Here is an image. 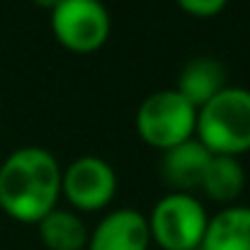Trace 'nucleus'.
Returning <instances> with one entry per match:
<instances>
[{
    "instance_id": "f257e3e1",
    "label": "nucleus",
    "mask_w": 250,
    "mask_h": 250,
    "mask_svg": "<svg viewBox=\"0 0 250 250\" xmlns=\"http://www.w3.org/2000/svg\"><path fill=\"white\" fill-rule=\"evenodd\" d=\"M61 199V166L42 146H22L0 166V209L20 224H39Z\"/></svg>"
},
{
    "instance_id": "f03ea898",
    "label": "nucleus",
    "mask_w": 250,
    "mask_h": 250,
    "mask_svg": "<svg viewBox=\"0 0 250 250\" xmlns=\"http://www.w3.org/2000/svg\"><path fill=\"white\" fill-rule=\"evenodd\" d=\"M194 139L211 156H243L250 151V90L226 85L197 109Z\"/></svg>"
},
{
    "instance_id": "7ed1b4c3",
    "label": "nucleus",
    "mask_w": 250,
    "mask_h": 250,
    "mask_svg": "<svg viewBox=\"0 0 250 250\" xmlns=\"http://www.w3.org/2000/svg\"><path fill=\"white\" fill-rule=\"evenodd\" d=\"M197 129V107L182 97L175 87L158 90L144 97L136 109V134L139 139L156 148L167 151L187 139H194Z\"/></svg>"
},
{
    "instance_id": "20e7f679",
    "label": "nucleus",
    "mask_w": 250,
    "mask_h": 250,
    "mask_svg": "<svg viewBox=\"0 0 250 250\" xmlns=\"http://www.w3.org/2000/svg\"><path fill=\"white\" fill-rule=\"evenodd\" d=\"M151 241L163 250H194L202 246L209 214L189 192H167L146 216Z\"/></svg>"
},
{
    "instance_id": "39448f33",
    "label": "nucleus",
    "mask_w": 250,
    "mask_h": 250,
    "mask_svg": "<svg viewBox=\"0 0 250 250\" xmlns=\"http://www.w3.org/2000/svg\"><path fill=\"white\" fill-rule=\"evenodd\" d=\"M51 32L63 49L95 54L112 34V17L102 0H61L51 10Z\"/></svg>"
},
{
    "instance_id": "423d86ee",
    "label": "nucleus",
    "mask_w": 250,
    "mask_h": 250,
    "mask_svg": "<svg viewBox=\"0 0 250 250\" xmlns=\"http://www.w3.org/2000/svg\"><path fill=\"white\" fill-rule=\"evenodd\" d=\"M117 172L100 156H81L61 167V197L78 214L102 211L117 194Z\"/></svg>"
},
{
    "instance_id": "0eeeda50",
    "label": "nucleus",
    "mask_w": 250,
    "mask_h": 250,
    "mask_svg": "<svg viewBox=\"0 0 250 250\" xmlns=\"http://www.w3.org/2000/svg\"><path fill=\"white\" fill-rule=\"evenodd\" d=\"M148 221L139 209H112L87 236V250H148Z\"/></svg>"
},
{
    "instance_id": "6e6552de",
    "label": "nucleus",
    "mask_w": 250,
    "mask_h": 250,
    "mask_svg": "<svg viewBox=\"0 0 250 250\" xmlns=\"http://www.w3.org/2000/svg\"><path fill=\"white\" fill-rule=\"evenodd\" d=\"M211 153L197 141L187 139L172 148L163 151L161 158V177L172 192H194L202 185V175L207 170Z\"/></svg>"
},
{
    "instance_id": "1a4fd4ad",
    "label": "nucleus",
    "mask_w": 250,
    "mask_h": 250,
    "mask_svg": "<svg viewBox=\"0 0 250 250\" xmlns=\"http://www.w3.org/2000/svg\"><path fill=\"white\" fill-rule=\"evenodd\" d=\"M199 250H250V207L229 204L209 216Z\"/></svg>"
},
{
    "instance_id": "9d476101",
    "label": "nucleus",
    "mask_w": 250,
    "mask_h": 250,
    "mask_svg": "<svg viewBox=\"0 0 250 250\" xmlns=\"http://www.w3.org/2000/svg\"><path fill=\"white\" fill-rule=\"evenodd\" d=\"M224 87H226V68L211 56H197L182 66L175 90L199 109Z\"/></svg>"
},
{
    "instance_id": "9b49d317",
    "label": "nucleus",
    "mask_w": 250,
    "mask_h": 250,
    "mask_svg": "<svg viewBox=\"0 0 250 250\" xmlns=\"http://www.w3.org/2000/svg\"><path fill=\"white\" fill-rule=\"evenodd\" d=\"M246 167L233 156H211L202 175L199 189L219 204H236V199L246 189Z\"/></svg>"
},
{
    "instance_id": "f8f14e48",
    "label": "nucleus",
    "mask_w": 250,
    "mask_h": 250,
    "mask_svg": "<svg viewBox=\"0 0 250 250\" xmlns=\"http://www.w3.org/2000/svg\"><path fill=\"white\" fill-rule=\"evenodd\" d=\"M39 238L46 250H83L87 246V224L73 209H51L39 224Z\"/></svg>"
},
{
    "instance_id": "ddd939ff",
    "label": "nucleus",
    "mask_w": 250,
    "mask_h": 250,
    "mask_svg": "<svg viewBox=\"0 0 250 250\" xmlns=\"http://www.w3.org/2000/svg\"><path fill=\"white\" fill-rule=\"evenodd\" d=\"M175 5H177L182 12L192 15V17H202V20H207V17H216V15H221V12L226 10L229 0H175Z\"/></svg>"
},
{
    "instance_id": "4468645a",
    "label": "nucleus",
    "mask_w": 250,
    "mask_h": 250,
    "mask_svg": "<svg viewBox=\"0 0 250 250\" xmlns=\"http://www.w3.org/2000/svg\"><path fill=\"white\" fill-rule=\"evenodd\" d=\"M32 2H34L37 7H42V10H49V12H51V10H54V7H56L61 0H32Z\"/></svg>"
},
{
    "instance_id": "2eb2a0df",
    "label": "nucleus",
    "mask_w": 250,
    "mask_h": 250,
    "mask_svg": "<svg viewBox=\"0 0 250 250\" xmlns=\"http://www.w3.org/2000/svg\"><path fill=\"white\" fill-rule=\"evenodd\" d=\"M194 250H199V248H194Z\"/></svg>"
}]
</instances>
